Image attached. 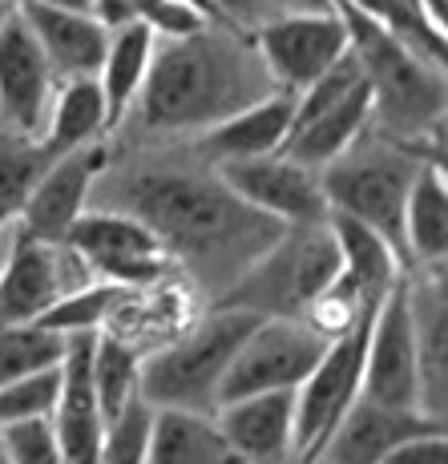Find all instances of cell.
Instances as JSON below:
<instances>
[{"label": "cell", "instance_id": "5bb4252c", "mask_svg": "<svg viewBox=\"0 0 448 464\" xmlns=\"http://www.w3.org/2000/svg\"><path fill=\"white\" fill-rule=\"evenodd\" d=\"M105 166H110V150L102 141H89V146L53 158L21 210L24 235L41 238V243H65L69 227L85 214L89 194H93Z\"/></svg>", "mask_w": 448, "mask_h": 464}, {"label": "cell", "instance_id": "e0dca14e", "mask_svg": "<svg viewBox=\"0 0 448 464\" xmlns=\"http://www.w3.org/2000/svg\"><path fill=\"white\" fill-rule=\"evenodd\" d=\"M24 24L37 37L44 61H49L53 82H73V77H97L110 44V29L85 8L44 5V0H16Z\"/></svg>", "mask_w": 448, "mask_h": 464}, {"label": "cell", "instance_id": "6da1fadb", "mask_svg": "<svg viewBox=\"0 0 448 464\" xmlns=\"http://www.w3.org/2000/svg\"><path fill=\"white\" fill-rule=\"evenodd\" d=\"M113 210L141 218L178 263L214 295L255 263L287 222L243 202L219 174L194 166H141L105 186Z\"/></svg>", "mask_w": 448, "mask_h": 464}, {"label": "cell", "instance_id": "d6a6232c", "mask_svg": "<svg viewBox=\"0 0 448 464\" xmlns=\"http://www.w3.org/2000/svg\"><path fill=\"white\" fill-rule=\"evenodd\" d=\"M150 416L154 408L141 396H133L130 404L105 424L102 436V464H146V444H150Z\"/></svg>", "mask_w": 448, "mask_h": 464}, {"label": "cell", "instance_id": "836d02e7", "mask_svg": "<svg viewBox=\"0 0 448 464\" xmlns=\"http://www.w3.org/2000/svg\"><path fill=\"white\" fill-rule=\"evenodd\" d=\"M0 457H5L8 464H61L53 416L0 424Z\"/></svg>", "mask_w": 448, "mask_h": 464}, {"label": "cell", "instance_id": "8fae6325", "mask_svg": "<svg viewBox=\"0 0 448 464\" xmlns=\"http://www.w3.org/2000/svg\"><path fill=\"white\" fill-rule=\"evenodd\" d=\"M258 61L267 65L279 89L299 93L324 69H331L347 53V24L339 8L324 13H275L250 33Z\"/></svg>", "mask_w": 448, "mask_h": 464}, {"label": "cell", "instance_id": "d6986e66", "mask_svg": "<svg viewBox=\"0 0 448 464\" xmlns=\"http://www.w3.org/2000/svg\"><path fill=\"white\" fill-rule=\"evenodd\" d=\"M89 355H93V332L69 335V352H65V360H61L65 388H61V404H57V412H53L61 464H102L105 420H102V408H97V396H93Z\"/></svg>", "mask_w": 448, "mask_h": 464}, {"label": "cell", "instance_id": "f1b7e54d", "mask_svg": "<svg viewBox=\"0 0 448 464\" xmlns=\"http://www.w3.org/2000/svg\"><path fill=\"white\" fill-rule=\"evenodd\" d=\"M130 287L122 283H110V279H93V283H82V287L65 291L53 307H44L33 324L44 327V332H57V335H77V332H97L105 324V315L113 311Z\"/></svg>", "mask_w": 448, "mask_h": 464}, {"label": "cell", "instance_id": "1f68e13d", "mask_svg": "<svg viewBox=\"0 0 448 464\" xmlns=\"http://www.w3.org/2000/svg\"><path fill=\"white\" fill-rule=\"evenodd\" d=\"M61 388H65L61 363L57 368H41V372H29V376H16V380L0 383V424L53 416L61 404Z\"/></svg>", "mask_w": 448, "mask_h": 464}, {"label": "cell", "instance_id": "7402d4cb", "mask_svg": "<svg viewBox=\"0 0 448 464\" xmlns=\"http://www.w3.org/2000/svg\"><path fill=\"white\" fill-rule=\"evenodd\" d=\"M154 49L158 33L146 21H125L118 29H110V44H105L102 69H97V85H102L105 97V133L118 130L125 113L138 105Z\"/></svg>", "mask_w": 448, "mask_h": 464}, {"label": "cell", "instance_id": "ac0fdd59", "mask_svg": "<svg viewBox=\"0 0 448 464\" xmlns=\"http://www.w3.org/2000/svg\"><path fill=\"white\" fill-rule=\"evenodd\" d=\"M291 121H295V93L291 89H271L267 97H258V102L243 105L239 113L202 130L199 141H194V154L206 166L279 154L287 133H291Z\"/></svg>", "mask_w": 448, "mask_h": 464}, {"label": "cell", "instance_id": "8d00e7d4", "mask_svg": "<svg viewBox=\"0 0 448 464\" xmlns=\"http://www.w3.org/2000/svg\"><path fill=\"white\" fill-rule=\"evenodd\" d=\"M291 13H324V8H336V0H279Z\"/></svg>", "mask_w": 448, "mask_h": 464}, {"label": "cell", "instance_id": "2e32d148", "mask_svg": "<svg viewBox=\"0 0 448 464\" xmlns=\"http://www.w3.org/2000/svg\"><path fill=\"white\" fill-rule=\"evenodd\" d=\"M428 432H444V416L420 412V408H388L355 396L352 408L331 428L316 464H384L396 444Z\"/></svg>", "mask_w": 448, "mask_h": 464}, {"label": "cell", "instance_id": "83f0119b", "mask_svg": "<svg viewBox=\"0 0 448 464\" xmlns=\"http://www.w3.org/2000/svg\"><path fill=\"white\" fill-rule=\"evenodd\" d=\"M49 162L53 154L41 146V138L0 130V227L21 218L24 202H29L33 186H37V178Z\"/></svg>", "mask_w": 448, "mask_h": 464}, {"label": "cell", "instance_id": "4fadbf2b", "mask_svg": "<svg viewBox=\"0 0 448 464\" xmlns=\"http://www.w3.org/2000/svg\"><path fill=\"white\" fill-rule=\"evenodd\" d=\"M214 174L230 186L243 202L255 210L271 214L287 222H327L331 207L319 186V169L291 162L287 154H263V158H243V162H222Z\"/></svg>", "mask_w": 448, "mask_h": 464}, {"label": "cell", "instance_id": "9a60e30c", "mask_svg": "<svg viewBox=\"0 0 448 464\" xmlns=\"http://www.w3.org/2000/svg\"><path fill=\"white\" fill-rule=\"evenodd\" d=\"M53 85L57 82H53L37 37L24 24L21 8H13L0 21V113H5L8 130L24 133V138H41Z\"/></svg>", "mask_w": 448, "mask_h": 464}, {"label": "cell", "instance_id": "7c38bea8", "mask_svg": "<svg viewBox=\"0 0 448 464\" xmlns=\"http://www.w3.org/2000/svg\"><path fill=\"white\" fill-rule=\"evenodd\" d=\"M89 279L93 271L65 243H41L21 230L0 271V324H33L44 307Z\"/></svg>", "mask_w": 448, "mask_h": 464}, {"label": "cell", "instance_id": "484cf974", "mask_svg": "<svg viewBox=\"0 0 448 464\" xmlns=\"http://www.w3.org/2000/svg\"><path fill=\"white\" fill-rule=\"evenodd\" d=\"M412 327H416L420 355V408L444 416V283L433 287H408Z\"/></svg>", "mask_w": 448, "mask_h": 464}, {"label": "cell", "instance_id": "3957f363", "mask_svg": "<svg viewBox=\"0 0 448 464\" xmlns=\"http://www.w3.org/2000/svg\"><path fill=\"white\" fill-rule=\"evenodd\" d=\"M347 24V44L360 61L367 85H372V118L380 121L384 138L420 146L433 138V126H444V77L441 65L420 57L416 49L384 29L380 21L339 5Z\"/></svg>", "mask_w": 448, "mask_h": 464}, {"label": "cell", "instance_id": "f546056e", "mask_svg": "<svg viewBox=\"0 0 448 464\" xmlns=\"http://www.w3.org/2000/svg\"><path fill=\"white\" fill-rule=\"evenodd\" d=\"M69 352V335L44 332L37 324H0V383L57 368Z\"/></svg>", "mask_w": 448, "mask_h": 464}, {"label": "cell", "instance_id": "e575fe53", "mask_svg": "<svg viewBox=\"0 0 448 464\" xmlns=\"http://www.w3.org/2000/svg\"><path fill=\"white\" fill-rule=\"evenodd\" d=\"M206 5H210V13L219 16L227 29H235V33H255L258 24L275 16L279 0H206Z\"/></svg>", "mask_w": 448, "mask_h": 464}, {"label": "cell", "instance_id": "52a82bcc", "mask_svg": "<svg viewBox=\"0 0 448 464\" xmlns=\"http://www.w3.org/2000/svg\"><path fill=\"white\" fill-rule=\"evenodd\" d=\"M65 246L73 251L93 275L122 287H154L162 279H174L178 263L170 258L162 238L141 218L125 210H85L69 227Z\"/></svg>", "mask_w": 448, "mask_h": 464}, {"label": "cell", "instance_id": "f35d334b", "mask_svg": "<svg viewBox=\"0 0 448 464\" xmlns=\"http://www.w3.org/2000/svg\"><path fill=\"white\" fill-rule=\"evenodd\" d=\"M13 8H16V0H0V21H5V16L13 13Z\"/></svg>", "mask_w": 448, "mask_h": 464}, {"label": "cell", "instance_id": "cb8c5ba5", "mask_svg": "<svg viewBox=\"0 0 448 464\" xmlns=\"http://www.w3.org/2000/svg\"><path fill=\"white\" fill-rule=\"evenodd\" d=\"M404 246L412 258V271L428 266L441 271L448 255V186L441 162H420L408 186L404 202Z\"/></svg>", "mask_w": 448, "mask_h": 464}, {"label": "cell", "instance_id": "9c48e42d", "mask_svg": "<svg viewBox=\"0 0 448 464\" xmlns=\"http://www.w3.org/2000/svg\"><path fill=\"white\" fill-rule=\"evenodd\" d=\"M327 339H319L303 319H263L243 347L235 352L227 376L219 383V408L255 392L299 388L307 372L319 363Z\"/></svg>", "mask_w": 448, "mask_h": 464}, {"label": "cell", "instance_id": "603a6c76", "mask_svg": "<svg viewBox=\"0 0 448 464\" xmlns=\"http://www.w3.org/2000/svg\"><path fill=\"white\" fill-rule=\"evenodd\" d=\"M146 464H243V457L230 449L219 420H210L206 412L154 408Z\"/></svg>", "mask_w": 448, "mask_h": 464}, {"label": "cell", "instance_id": "d590c367", "mask_svg": "<svg viewBox=\"0 0 448 464\" xmlns=\"http://www.w3.org/2000/svg\"><path fill=\"white\" fill-rule=\"evenodd\" d=\"M384 464H448V444L444 432H428V436H412V440L396 444L384 457Z\"/></svg>", "mask_w": 448, "mask_h": 464}, {"label": "cell", "instance_id": "5b68a950", "mask_svg": "<svg viewBox=\"0 0 448 464\" xmlns=\"http://www.w3.org/2000/svg\"><path fill=\"white\" fill-rule=\"evenodd\" d=\"M263 324L239 307H214L206 319L190 324L182 335L154 347L138 363V396L150 408H182L210 412L219 408V383L227 376L243 339Z\"/></svg>", "mask_w": 448, "mask_h": 464}, {"label": "cell", "instance_id": "d4e9b609", "mask_svg": "<svg viewBox=\"0 0 448 464\" xmlns=\"http://www.w3.org/2000/svg\"><path fill=\"white\" fill-rule=\"evenodd\" d=\"M105 133V97L97 77H73L61 82V89L49 97V118L41 130V146L53 158L69 154L77 146H89Z\"/></svg>", "mask_w": 448, "mask_h": 464}, {"label": "cell", "instance_id": "4316f807", "mask_svg": "<svg viewBox=\"0 0 448 464\" xmlns=\"http://www.w3.org/2000/svg\"><path fill=\"white\" fill-rule=\"evenodd\" d=\"M138 363H141V352H133L130 343H122V339L110 332H93L89 376H93V396H97V408H102L105 424L138 396Z\"/></svg>", "mask_w": 448, "mask_h": 464}, {"label": "cell", "instance_id": "74e56055", "mask_svg": "<svg viewBox=\"0 0 448 464\" xmlns=\"http://www.w3.org/2000/svg\"><path fill=\"white\" fill-rule=\"evenodd\" d=\"M44 5H65V8H93V0H44Z\"/></svg>", "mask_w": 448, "mask_h": 464}, {"label": "cell", "instance_id": "8992f818", "mask_svg": "<svg viewBox=\"0 0 448 464\" xmlns=\"http://www.w3.org/2000/svg\"><path fill=\"white\" fill-rule=\"evenodd\" d=\"M339 243L331 222H295L230 283L214 307H239L258 319H303L307 303L336 279Z\"/></svg>", "mask_w": 448, "mask_h": 464}, {"label": "cell", "instance_id": "4dcf8cb0", "mask_svg": "<svg viewBox=\"0 0 448 464\" xmlns=\"http://www.w3.org/2000/svg\"><path fill=\"white\" fill-rule=\"evenodd\" d=\"M339 5L355 8V13L372 16V21H380L384 29H392L396 37H404L420 57H428L433 65L444 69V33L433 29L408 0H339Z\"/></svg>", "mask_w": 448, "mask_h": 464}, {"label": "cell", "instance_id": "30bf717a", "mask_svg": "<svg viewBox=\"0 0 448 464\" xmlns=\"http://www.w3.org/2000/svg\"><path fill=\"white\" fill-rule=\"evenodd\" d=\"M412 275H400L372 315L360 396L388 408H420V355L412 327ZM424 412V408H420Z\"/></svg>", "mask_w": 448, "mask_h": 464}, {"label": "cell", "instance_id": "277c9868", "mask_svg": "<svg viewBox=\"0 0 448 464\" xmlns=\"http://www.w3.org/2000/svg\"><path fill=\"white\" fill-rule=\"evenodd\" d=\"M364 138L319 169V186H324L331 214H347V218L364 222L367 230H375L396 255L400 271L412 275V258L404 246V202L412 174L420 169V162H433V154L392 138Z\"/></svg>", "mask_w": 448, "mask_h": 464}, {"label": "cell", "instance_id": "ffe728a7", "mask_svg": "<svg viewBox=\"0 0 448 464\" xmlns=\"http://www.w3.org/2000/svg\"><path fill=\"white\" fill-rule=\"evenodd\" d=\"M219 428L243 464L279 460L295 436V388L255 392L219 408Z\"/></svg>", "mask_w": 448, "mask_h": 464}, {"label": "cell", "instance_id": "ba28073f", "mask_svg": "<svg viewBox=\"0 0 448 464\" xmlns=\"http://www.w3.org/2000/svg\"><path fill=\"white\" fill-rule=\"evenodd\" d=\"M372 315L364 311L355 319L352 332L331 339L319 355V363L307 372V380L295 388V436L291 449H299L303 464H316L319 449L327 444L331 428L339 424V416L352 408V400L360 396L364 380V352H367V332H372Z\"/></svg>", "mask_w": 448, "mask_h": 464}, {"label": "cell", "instance_id": "7a4b0ae2", "mask_svg": "<svg viewBox=\"0 0 448 464\" xmlns=\"http://www.w3.org/2000/svg\"><path fill=\"white\" fill-rule=\"evenodd\" d=\"M154 49L138 93L141 126L150 133H202L214 121L279 89L258 61L250 33L206 24Z\"/></svg>", "mask_w": 448, "mask_h": 464}, {"label": "cell", "instance_id": "44dd1931", "mask_svg": "<svg viewBox=\"0 0 448 464\" xmlns=\"http://www.w3.org/2000/svg\"><path fill=\"white\" fill-rule=\"evenodd\" d=\"M367 126H372V85H367V77H360V85L347 89L336 105H327L324 113H316V118H307L303 126L287 133L279 154H287L299 166L324 169L344 150H352L367 133Z\"/></svg>", "mask_w": 448, "mask_h": 464}]
</instances>
